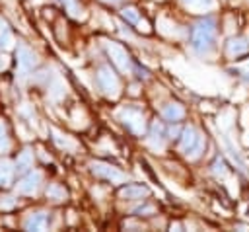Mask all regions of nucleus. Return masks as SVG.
<instances>
[{"label":"nucleus","instance_id":"f257e3e1","mask_svg":"<svg viewBox=\"0 0 249 232\" xmlns=\"http://www.w3.org/2000/svg\"><path fill=\"white\" fill-rule=\"evenodd\" d=\"M214 37H216V21L212 18H204L200 19L195 29H193V49L200 55L210 53V49L214 47Z\"/></svg>","mask_w":249,"mask_h":232},{"label":"nucleus","instance_id":"f03ea898","mask_svg":"<svg viewBox=\"0 0 249 232\" xmlns=\"http://www.w3.org/2000/svg\"><path fill=\"white\" fill-rule=\"evenodd\" d=\"M179 148H181V152L187 158H191V160L198 158L200 152L204 150V136H202V133L198 129H195V127H187L181 133V144H179Z\"/></svg>","mask_w":249,"mask_h":232},{"label":"nucleus","instance_id":"7ed1b4c3","mask_svg":"<svg viewBox=\"0 0 249 232\" xmlns=\"http://www.w3.org/2000/svg\"><path fill=\"white\" fill-rule=\"evenodd\" d=\"M97 86L103 94H107L109 97H117L121 92V82L117 78V74L109 68V66H101L97 70Z\"/></svg>","mask_w":249,"mask_h":232},{"label":"nucleus","instance_id":"20e7f679","mask_svg":"<svg viewBox=\"0 0 249 232\" xmlns=\"http://www.w3.org/2000/svg\"><path fill=\"white\" fill-rule=\"evenodd\" d=\"M119 117L121 121L134 133V135H144L146 131V123H144V115L140 109H134V107H123L119 109Z\"/></svg>","mask_w":249,"mask_h":232},{"label":"nucleus","instance_id":"39448f33","mask_svg":"<svg viewBox=\"0 0 249 232\" xmlns=\"http://www.w3.org/2000/svg\"><path fill=\"white\" fill-rule=\"evenodd\" d=\"M89 168H91V174H93V175H97V177H101V179H109L111 183H123V181L126 179V175H124L121 170H117V168L111 166V164L99 162V160L91 162Z\"/></svg>","mask_w":249,"mask_h":232},{"label":"nucleus","instance_id":"423d86ee","mask_svg":"<svg viewBox=\"0 0 249 232\" xmlns=\"http://www.w3.org/2000/svg\"><path fill=\"white\" fill-rule=\"evenodd\" d=\"M105 51H107V55L111 57L113 64H115L121 72H130V57H128V53H126V49H124L123 45L105 41Z\"/></svg>","mask_w":249,"mask_h":232},{"label":"nucleus","instance_id":"0eeeda50","mask_svg":"<svg viewBox=\"0 0 249 232\" xmlns=\"http://www.w3.org/2000/svg\"><path fill=\"white\" fill-rule=\"evenodd\" d=\"M39 185H41V172H31V174H27L16 185V193H19V195H33V193H37Z\"/></svg>","mask_w":249,"mask_h":232},{"label":"nucleus","instance_id":"6e6552de","mask_svg":"<svg viewBox=\"0 0 249 232\" xmlns=\"http://www.w3.org/2000/svg\"><path fill=\"white\" fill-rule=\"evenodd\" d=\"M18 66L21 72H29L37 66V57L35 53L25 47V45H18Z\"/></svg>","mask_w":249,"mask_h":232},{"label":"nucleus","instance_id":"1a4fd4ad","mask_svg":"<svg viewBox=\"0 0 249 232\" xmlns=\"http://www.w3.org/2000/svg\"><path fill=\"white\" fill-rule=\"evenodd\" d=\"M49 224V214L39 211V213H29L23 220V228L25 230H45Z\"/></svg>","mask_w":249,"mask_h":232},{"label":"nucleus","instance_id":"9d476101","mask_svg":"<svg viewBox=\"0 0 249 232\" xmlns=\"http://www.w3.org/2000/svg\"><path fill=\"white\" fill-rule=\"evenodd\" d=\"M249 51V43L243 39V37H235V39H230L228 45H226V53L230 58H235V57H241Z\"/></svg>","mask_w":249,"mask_h":232},{"label":"nucleus","instance_id":"9b49d317","mask_svg":"<svg viewBox=\"0 0 249 232\" xmlns=\"http://www.w3.org/2000/svg\"><path fill=\"white\" fill-rule=\"evenodd\" d=\"M148 146L154 148V150H163L165 136H163V129H161L160 123H154L152 125V131H150V136H148Z\"/></svg>","mask_w":249,"mask_h":232},{"label":"nucleus","instance_id":"f8f14e48","mask_svg":"<svg viewBox=\"0 0 249 232\" xmlns=\"http://www.w3.org/2000/svg\"><path fill=\"white\" fill-rule=\"evenodd\" d=\"M16 164H12L10 160H0V187H10L12 179H14V168Z\"/></svg>","mask_w":249,"mask_h":232},{"label":"nucleus","instance_id":"ddd939ff","mask_svg":"<svg viewBox=\"0 0 249 232\" xmlns=\"http://www.w3.org/2000/svg\"><path fill=\"white\" fill-rule=\"evenodd\" d=\"M150 191H148V187H144V185H134V183H130V185H126V187H123L121 191H119V195L123 197V199H142V197H146Z\"/></svg>","mask_w":249,"mask_h":232},{"label":"nucleus","instance_id":"4468645a","mask_svg":"<svg viewBox=\"0 0 249 232\" xmlns=\"http://www.w3.org/2000/svg\"><path fill=\"white\" fill-rule=\"evenodd\" d=\"M31 166H33V154H31L29 148H25V150L19 152V156H18V160H16V172H18V174H23V172H27Z\"/></svg>","mask_w":249,"mask_h":232},{"label":"nucleus","instance_id":"2eb2a0df","mask_svg":"<svg viewBox=\"0 0 249 232\" xmlns=\"http://www.w3.org/2000/svg\"><path fill=\"white\" fill-rule=\"evenodd\" d=\"M161 113H163V119L167 121H181L185 117V109L179 103H167Z\"/></svg>","mask_w":249,"mask_h":232},{"label":"nucleus","instance_id":"dca6fc26","mask_svg":"<svg viewBox=\"0 0 249 232\" xmlns=\"http://www.w3.org/2000/svg\"><path fill=\"white\" fill-rule=\"evenodd\" d=\"M185 8H189L191 12L195 14H200V12H206L214 6V0H181Z\"/></svg>","mask_w":249,"mask_h":232},{"label":"nucleus","instance_id":"f3484780","mask_svg":"<svg viewBox=\"0 0 249 232\" xmlns=\"http://www.w3.org/2000/svg\"><path fill=\"white\" fill-rule=\"evenodd\" d=\"M47 195H49V199H54V201H62V199L66 197V191H64V187H60V185L53 183V185H49V189H47Z\"/></svg>","mask_w":249,"mask_h":232},{"label":"nucleus","instance_id":"a211bd4d","mask_svg":"<svg viewBox=\"0 0 249 232\" xmlns=\"http://www.w3.org/2000/svg\"><path fill=\"white\" fill-rule=\"evenodd\" d=\"M8 148H10V138H8V133H6L4 123L0 121V154L6 152Z\"/></svg>","mask_w":249,"mask_h":232},{"label":"nucleus","instance_id":"6ab92c4d","mask_svg":"<svg viewBox=\"0 0 249 232\" xmlns=\"http://www.w3.org/2000/svg\"><path fill=\"white\" fill-rule=\"evenodd\" d=\"M121 14H123V18H124L126 21H130V23H138V21H140V18H138V10H136V8H124Z\"/></svg>","mask_w":249,"mask_h":232},{"label":"nucleus","instance_id":"aec40b11","mask_svg":"<svg viewBox=\"0 0 249 232\" xmlns=\"http://www.w3.org/2000/svg\"><path fill=\"white\" fill-rule=\"evenodd\" d=\"M54 140H56V144H58L60 148H70V150H74V146H76V144H74L72 140H68V138H64V140H62V138H60V135H58L56 131H54Z\"/></svg>","mask_w":249,"mask_h":232},{"label":"nucleus","instance_id":"412c9836","mask_svg":"<svg viewBox=\"0 0 249 232\" xmlns=\"http://www.w3.org/2000/svg\"><path fill=\"white\" fill-rule=\"evenodd\" d=\"M10 45H12V35H10L8 29H4V31L0 33V49H8Z\"/></svg>","mask_w":249,"mask_h":232},{"label":"nucleus","instance_id":"4be33fe9","mask_svg":"<svg viewBox=\"0 0 249 232\" xmlns=\"http://www.w3.org/2000/svg\"><path fill=\"white\" fill-rule=\"evenodd\" d=\"M212 172H214L218 177L228 174V170H226V164H224V162H220V160H216V162H214V166H212Z\"/></svg>","mask_w":249,"mask_h":232},{"label":"nucleus","instance_id":"5701e85b","mask_svg":"<svg viewBox=\"0 0 249 232\" xmlns=\"http://www.w3.org/2000/svg\"><path fill=\"white\" fill-rule=\"evenodd\" d=\"M64 6L68 8V12H70V14L78 16V12H80V10L76 8V0H64Z\"/></svg>","mask_w":249,"mask_h":232},{"label":"nucleus","instance_id":"b1692460","mask_svg":"<svg viewBox=\"0 0 249 232\" xmlns=\"http://www.w3.org/2000/svg\"><path fill=\"white\" fill-rule=\"evenodd\" d=\"M237 70H239V72H243V76H245V78H249V62L239 64V66H237Z\"/></svg>","mask_w":249,"mask_h":232},{"label":"nucleus","instance_id":"393cba45","mask_svg":"<svg viewBox=\"0 0 249 232\" xmlns=\"http://www.w3.org/2000/svg\"><path fill=\"white\" fill-rule=\"evenodd\" d=\"M14 207V201H0V209H10Z\"/></svg>","mask_w":249,"mask_h":232},{"label":"nucleus","instance_id":"a878e982","mask_svg":"<svg viewBox=\"0 0 249 232\" xmlns=\"http://www.w3.org/2000/svg\"><path fill=\"white\" fill-rule=\"evenodd\" d=\"M243 136H245V138H243V144H245V146H249V133H245Z\"/></svg>","mask_w":249,"mask_h":232},{"label":"nucleus","instance_id":"bb28decb","mask_svg":"<svg viewBox=\"0 0 249 232\" xmlns=\"http://www.w3.org/2000/svg\"><path fill=\"white\" fill-rule=\"evenodd\" d=\"M103 2H107V4H117V2H121V0H103Z\"/></svg>","mask_w":249,"mask_h":232}]
</instances>
